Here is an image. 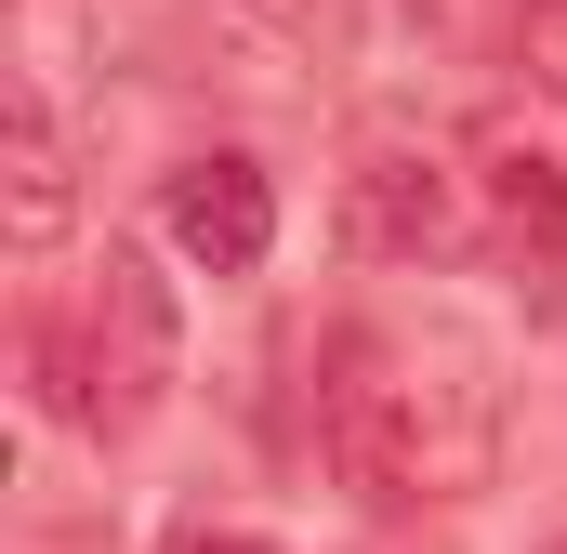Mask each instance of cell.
Listing matches in <instances>:
<instances>
[{"mask_svg":"<svg viewBox=\"0 0 567 554\" xmlns=\"http://www.w3.org/2000/svg\"><path fill=\"white\" fill-rule=\"evenodd\" d=\"M317 449L357 502L423 515V502H475L502 475V383L488 343L462 330H357L317 383Z\"/></svg>","mask_w":567,"mask_h":554,"instance_id":"cell-1","label":"cell"},{"mask_svg":"<svg viewBox=\"0 0 567 554\" xmlns=\"http://www.w3.org/2000/svg\"><path fill=\"white\" fill-rule=\"evenodd\" d=\"M27 370H40V410H66L80 435H133L172 383V290L145 277V252H106V290L80 317H40Z\"/></svg>","mask_w":567,"mask_h":554,"instance_id":"cell-2","label":"cell"},{"mask_svg":"<svg viewBox=\"0 0 567 554\" xmlns=\"http://www.w3.org/2000/svg\"><path fill=\"white\" fill-rule=\"evenodd\" d=\"M475 172L449 158V145H357V172H343V238L370 252V265H449L462 238H475V198H462Z\"/></svg>","mask_w":567,"mask_h":554,"instance_id":"cell-3","label":"cell"},{"mask_svg":"<svg viewBox=\"0 0 567 554\" xmlns=\"http://www.w3.org/2000/svg\"><path fill=\"white\" fill-rule=\"evenodd\" d=\"M158 238L198 277H265V252H278V172H265L251 145H198V158L158 185Z\"/></svg>","mask_w":567,"mask_h":554,"instance_id":"cell-4","label":"cell"},{"mask_svg":"<svg viewBox=\"0 0 567 554\" xmlns=\"http://www.w3.org/2000/svg\"><path fill=\"white\" fill-rule=\"evenodd\" d=\"M0 225H13V252H53L80 225V158L40 93H13V120H0Z\"/></svg>","mask_w":567,"mask_h":554,"instance_id":"cell-5","label":"cell"},{"mask_svg":"<svg viewBox=\"0 0 567 554\" xmlns=\"http://www.w3.org/2000/svg\"><path fill=\"white\" fill-rule=\"evenodd\" d=\"M515 80L567 106V0H515Z\"/></svg>","mask_w":567,"mask_h":554,"instance_id":"cell-6","label":"cell"},{"mask_svg":"<svg viewBox=\"0 0 567 554\" xmlns=\"http://www.w3.org/2000/svg\"><path fill=\"white\" fill-rule=\"evenodd\" d=\"M172 554H278V542H251V529H198V542H172Z\"/></svg>","mask_w":567,"mask_h":554,"instance_id":"cell-7","label":"cell"},{"mask_svg":"<svg viewBox=\"0 0 567 554\" xmlns=\"http://www.w3.org/2000/svg\"><path fill=\"white\" fill-rule=\"evenodd\" d=\"M238 13H251V27H303V0H238Z\"/></svg>","mask_w":567,"mask_h":554,"instance_id":"cell-8","label":"cell"},{"mask_svg":"<svg viewBox=\"0 0 567 554\" xmlns=\"http://www.w3.org/2000/svg\"><path fill=\"white\" fill-rule=\"evenodd\" d=\"M555 554H567V542H555Z\"/></svg>","mask_w":567,"mask_h":554,"instance_id":"cell-9","label":"cell"}]
</instances>
